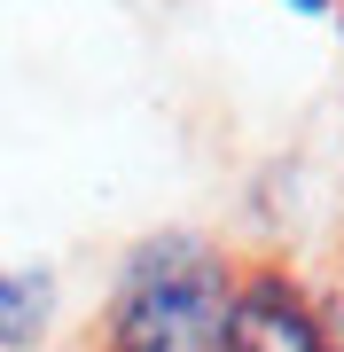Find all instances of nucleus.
<instances>
[{
  "label": "nucleus",
  "mask_w": 344,
  "mask_h": 352,
  "mask_svg": "<svg viewBox=\"0 0 344 352\" xmlns=\"http://www.w3.org/2000/svg\"><path fill=\"white\" fill-rule=\"evenodd\" d=\"M297 8H306V16H321V8H329V0H297Z\"/></svg>",
  "instance_id": "20e7f679"
},
{
  "label": "nucleus",
  "mask_w": 344,
  "mask_h": 352,
  "mask_svg": "<svg viewBox=\"0 0 344 352\" xmlns=\"http://www.w3.org/2000/svg\"><path fill=\"white\" fill-rule=\"evenodd\" d=\"M235 274L211 243L157 235L126 258L110 289V352H219Z\"/></svg>",
  "instance_id": "f257e3e1"
},
{
  "label": "nucleus",
  "mask_w": 344,
  "mask_h": 352,
  "mask_svg": "<svg viewBox=\"0 0 344 352\" xmlns=\"http://www.w3.org/2000/svg\"><path fill=\"white\" fill-rule=\"evenodd\" d=\"M47 329V282L0 266V344H32Z\"/></svg>",
  "instance_id": "7ed1b4c3"
},
{
  "label": "nucleus",
  "mask_w": 344,
  "mask_h": 352,
  "mask_svg": "<svg viewBox=\"0 0 344 352\" xmlns=\"http://www.w3.org/2000/svg\"><path fill=\"white\" fill-rule=\"evenodd\" d=\"M219 352H336V329L290 274H242Z\"/></svg>",
  "instance_id": "f03ea898"
}]
</instances>
